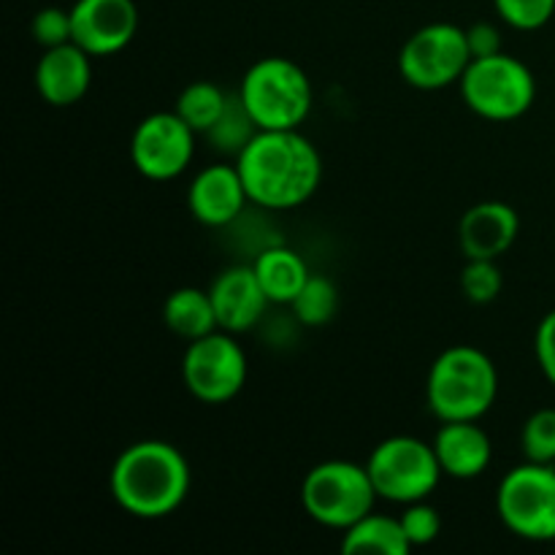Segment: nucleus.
I'll return each mask as SVG.
<instances>
[{
	"mask_svg": "<svg viewBox=\"0 0 555 555\" xmlns=\"http://www.w3.org/2000/svg\"><path fill=\"white\" fill-rule=\"evenodd\" d=\"M231 95L215 81H193L184 87L177 98V108L173 112L195 130V133H209L225 114Z\"/></svg>",
	"mask_w": 555,
	"mask_h": 555,
	"instance_id": "412c9836",
	"label": "nucleus"
},
{
	"mask_svg": "<svg viewBox=\"0 0 555 555\" xmlns=\"http://www.w3.org/2000/svg\"><path fill=\"white\" fill-rule=\"evenodd\" d=\"M466 41H469L472 60L475 57H491V54L502 52V33L491 22H477L466 30Z\"/></svg>",
	"mask_w": 555,
	"mask_h": 555,
	"instance_id": "c756f323",
	"label": "nucleus"
},
{
	"mask_svg": "<svg viewBox=\"0 0 555 555\" xmlns=\"http://www.w3.org/2000/svg\"><path fill=\"white\" fill-rule=\"evenodd\" d=\"M472 63L466 30L450 22H434L406 38L399 54V70L417 90H442L455 85Z\"/></svg>",
	"mask_w": 555,
	"mask_h": 555,
	"instance_id": "1a4fd4ad",
	"label": "nucleus"
},
{
	"mask_svg": "<svg viewBox=\"0 0 555 555\" xmlns=\"http://www.w3.org/2000/svg\"><path fill=\"white\" fill-rule=\"evenodd\" d=\"M253 204L296 209L320 188L323 163L312 141L298 130H258L236 160Z\"/></svg>",
	"mask_w": 555,
	"mask_h": 555,
	"instance_id": "f257e3e1",
	"label": "nucleus"
},
{
	"mask_svg": "<svg viewBox=\"0 0 555 555\" xmlns=\"http://www.w3.org/2000/svg\"><path fill=\"white\" fill-rule=\"evenodd\" d=\"M502 285L504 280L496 260L475 258L461 271V291L472 304H491L502 293Z\"/></svg>",
	"mask_w": 555,
	"mask_h": 555,
	"instance_id": "393cba45",
	"label": "nucleus"
},
{
	"mask_svg": "<svg viewBox=\"0 0 555 555\" xmlns=\"http://www.w3.org/2000/svg\"><path fill=\"white\" fill-rule=\"evenodd\" d=\"M253 269L271 304H293L312 276L301 255L287 247L263 249Z\"/></svg>",
	"mask_w": 555,
	"mask_h": 555,
	"instance_id": "a211bd4d",
	"label": "nucleus"
},
{
	"mask_svg": "<svg viewBox=\"0 0 555 555\" xmlns=\"http://www.w3.org/2000/svg\"><path fill=\"white\" fill-rule=\"evenodd\" d=\"M291 307L304 325L320 328V325L334 320L336 309H339V293H336L334 282L325 280V276L312 274Z\"/></svg>",
	"mask_w": 555,
	"mask_h": 555,
	"instance_id": "4be33fe9",
	"label": "nucleus"
},
{
	"mask_svg": "<svg viewBox=\"0 0 555 555\" xmlns=\"http://www.w3.org/2000/svg\"><path fill=\"white\" fill-rule=\"evenodd\" d=\"M195 130L177 112H155L135 125L130 160L141 177L166 182L188 171L195 155Z\"/></svg>",
	"mask_w": 555,
	"mask_h": 555,
	"instance_id": "9b49d317",
	"label": "nucleus"
},
{
	"mask_svg": "<svg viewBox=\"0 0 555 555\" xmlns=\"http://www.w3.org/2000/svg\"><path fill=\"white\" fill-rule=\"evenodd\" d=\"M377 499L369 469L352 461H323L309 469L301 486V502L309 518L339 531L372 513Z\"/></svg>",
	"mask_w": 555,
	"mask_h": 555,
	"instance_id": "423d86ee",
	"label": "nucleus"
},
{
	"mask_svg": "<svg viewBox=\"0 0 555 555\" xmlns=\"http://www.w3.org/2000/svg\"><path fill=\"white\" fill-rule=\"evenodd\" d=\"M496 393V366L477 347H450L434 361L431 372H428V410L442 423L480 421L493 406Z\"/></svg>",
	"mask_w": 555,
	"mask_h": 555,
	"instance_id": "7ed1b4c3",
	"label": "nucleus"
},
{
	"mask_svg": "<svg viewBox=\"0 0 555 555\" xmlns=\"http://www.w3.org/2000/svg\"><path fill=\"white\" fill-rule=\"evenodd\" d=\"M184 388L204 404H225L247 383V356L228 331L193 339L182 358Z\"/></svg>",
	"mask_w": 555,
	"mask_h": 555,
	"instance_id": "9d476101",
	"label": "nucleus"
},
{
	"mask_svg": "<svg viewBox=\"0 0 555 555\" xmlns=\"http://www.w3.org/2000/svg\"><path fill=\"white\" fill-rule=\"evenodd\" d=\"M431 444L442 472L448 477H455V480L480 477L491 464V439L477 426V421L442 423Z\"/></svg>",
	"mask_w": 555,
	"mask_h": 555,
	"instance_id": "f3484780",
	"label": "nucleus"
},
{
	"mask_svg": "<svg viewBox=\"0 0 555 555\" xmlns=\"http://www.w3.org/2000/svg\"><path fill=\"white\" fill-rule=\"evenodd\" d=\"M108 491L114 502L133 518H168L188 499V459L179 453V448L160 439L130 444L117 455L108 472Z\"/></svg>",
	"mask_w": 555,
	"mask_h": 555,
	"instance_id": "f03ea898",
	"label": "nucleus"
},
{
	"mask_svg": "<svg viewBox=\"0 0 555 555\" xmlns=\"http://www.w3.org/2000/svg\"><path fill=\"white\" fill-rule=\"evenodd\" d=\"M493 5L515 30H540L555 14V0H493Z\"/></svg>",
	"mask_w": 555,
	"mask_h": 555,
	"instance_id": "a878e982",
	"label": "nucleus"
},
{
	"mask_svg": "<svg viewBox=\"0 0 555 555\" xmlns=\"http://www.w3.org/2000/svg\"><path fill=\"white\" fill-rule=\"evenodd\" d=\"M526 461L555 464V410H537L520 431Z\"/></svg>",
	"mask_w": 555,
	"mask_h": 555,
	"instance_id": "b1692460",
	"label": "nucleus"
},
{
	"mask_svg": "<svg viewBox=\"0 0 555 555\" xmlns=\"http://www.w3.org/2000/svg\"><path fill=\"white\" fill-rule=\"evenodd\" d=\"M163 323L168 325V331L188 341L209 336L220 328L209 291H198V287L173 291L163 304Z\"/></svg>",
	"mask_w": 555,
	"mask_h": 555,
	"instance_id": "6ab92c4d",
	"label": "nucleus"
},
{
	"mask_svg": "<svg viewBox=\"0 0 555 555\" xmlns=\"http://www.w3.org/2000/svg\"><path fill=\"white\" fill-rule=\"evenodd\" d=\"M255 133H258V125H255L253 117L247 114L242 98L231 95V103H228L222 119L206 135L215 141V146H220V150L225 152H236L238 155Z\"/></svg>",
	"mask_w": 555,
	"mask_h": 555,
	"instance_id": "5701e85b",
	"label": "nucleus"
},
{
	"mask_svg": "<svg viewBox=\"0 0 555 555\" xmlns=\"http://www.w3.org/2000/svg\"><path fill=\"white\" fill-rule=\"evenodd\" d=\"M412 545L401 529L399 518L388 515H363L358 524L345 529L341 537V553H383V555H404L410 553Z\"/></svg>",
	"mask_w": 555,
	"mask_h": 555,
	"instance_id": "aec40b11",
	"label": "nucleus"
},
{
	"mask_svg": "<svg viewBox=\"0 0 555 555\" xmlns=\"http://www.w3.org/2000/svg\"><path fill=\"white\" fill-rule=\"evenodd\" d=\"M74 43L90 57L117 54L139 30V9L133 0H76L70 5Z\"/></svg>",
	"mask_w": 555,
	"mask_h": 555,
	"instance_id": "f8f14e48",
	"label": "nucleus"
},
{
	"mask_svg": "<svg viewBox=\"0 0 555 555\" xmlns=\"http://www.w3.org/2000/svg\"><path fill=\"white\" fill-rule=\"evenodd\" d=\"M244 108L258 130H298L312 112V81L287 57H260L238 87Z\"/></svg>",
	"mask_w": 555,
	"mask_h": 555,
	"instance_id": "20e7f679",
	"label": "nucleus"
},
{
	"mask_svg": "<svg viewBox=\"0 0 555 555\" xmlns=\"http://www.w3.org/2000/svg\"><path fill=\"white\" fill-rule=\"evenodd\" d=\"M36 90L49 106H74L87 95L92 81L90 54L79 43H63V47L43 49V57L38 60Z\"/></svg>",
	"mask_w": 555,
	"mask_h": 555,
	"instance_id": "2eb2a0df",
	"label": "nucleus"
},
{
	"mask_svg": "<svg viewBox=\"0 0 555 555\" xmlns=\"http://www.w3.org/2000/svg\"><path fill=\"white\" fill-rule=\"evenodd\" d=\"M399 520L412 547L431 545L439 537V531H442V518H439L437 507L426 504V499H423V502L406 504V509L401 513Z\"/></svg>",
	"mask_w": 555,
	"mask_h": 555,
	"instance_id": "bb28decb",
	"label": "nucleus"
},
{
	"mask_svg": "<svg viewBox=\"0 0 555 555\" xmlns=\"http://www.w3.org/2000/svg\"><path fill=\"white\" fill-rule=\"evenodd\" d=\"M217 312V325L228 334H244L260 320L269 307V296L260 287L253 266H231L209 287Z\"/></svg>",
	"mask_w": 555,
	"mask_h": 555,
	"instance_id": "4468645a",
	"label": "nucleus"
},
{
	"mask_svg": "<svg viewBox=\"0 0 555 555\" xmlns=\"http://www.w3.org/2000/svg\"><path fill=\"white\" fill-rule=\"evenodd\" d=\"M461 95L466 106L491 122L518 119L534 106L537 81L526 63L507 52L475 57L461 76Z\"/></svg>",
	"mask_w": 555,
	"mask_h": 555,
	"instance_id": "39448f33",
	"label": "nucleus"
},
{
	"mask_svg": "<svg viewBox=\"0 0 555 555\" xmlns=\"http://www.w3.org/2000/svg\"><path fill=\"white\" fill-rule=\"evenodd\" d=\"M249 201L244 179L236 166H206L195 173L188 190V209L198 222L222 228L236 220Z\"/></svg>",
	"mask_w": 555,
	"mask_h": 555,
	"instance_id": "ddd939ff",
	"label": "nucleus"
},
{
	"mask_svg": "<svg viewBox=\"0 0 555 555\" xmlns=\"http://www.w3.org/2000/svg\"><path fill=\"white\" fill-rule=\"evenodd\" d=\"M520 231V217L504 201H482L472 206L459 225L461 249L469 260H499L515 244Z\"/></svg>",
	"mask_w": 555,
	"mask_h": 555,
	"instance_id": "dca6fc26",
	"label": "nucleus"
},
{
	"mask_svg": "<svg viewBox=\"0 0 555 555\" xmlns=\"http://www.w3.org/2000/svg\"><path fill=\"white\" fill-rule=\"evenodd\" d=\"M534 352L537 363H540L542 374L547 377V383L555 388V309L542 318V323L537 325L534 336Z\"/></svg>",
	"mask_w": 555,
	"mask_h": 555,
	"instance_id": "c85d7f7f",
	"label": "nucleus"
},
{
	"mask_svg": "<svg viewBox=\"0 0 555 555\" xmlns=\"http://www.w3.org/2000/svg\"><path fill=\"white\" fill-rule=\"evenodd\" d=\"M33 41L43 49L63 47V43L74 41V25H70V9H57V5H47L33 16Z\"/></svg>",
	"mask_w": 555,
	"mask_h": 555,
	"instance_id": "cd10ccee",
	"label": "nucleus"
},
{
	"mask_svg": "<svg viewBox=\"0 0 555 555\" xmlns=\"http://www.w3.org/2000/svg\"><path fill=\"white\" fill-rule=\"evenodd\" d=\"M366 469L377 496L396 504L423 502L437 491L444 475L434 444L417 437L383 439L369 455Z\"/></svg>",
	"mask_w": 555,
	"mask_h": 555,
	"instance_id": "0eeeda50",
	"label": "nucleus"
},
{
	"mask_svg": "<svg viewBox=\"0 0 555 555\" xmlns=\"http://www.w3.org/2000/svg\"><path fill=\"white\" fill-rule=\"evenodd\" d=\"M496 509L502 524L520 540L553 542L555 466L526 461L509 469L499 486Z\"/></svg>",
	"mask_w": 555,
	"mask_h": 555,
	"instance_id": "6e6552de",
	"label": "nucleus"
}]
</instances>
